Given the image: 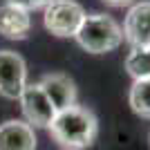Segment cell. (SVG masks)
<instances>
[{
    "label": "cell",
    "instance_id": "cell-1",
    "mask_svg": "<svg viewBox=\"0 0 150 150\" xmlns=\"http://www.w3.org/2000/svg\"><path fill=\"white\" fill-rule=\"evenodd\" d=\"M47 130L61 148L83 150L94 144V139L99 134V121H96L94 112L88 108L69 105L61 112H56V117Z\"/></svg>",
    "mask_w": 150,
    "mask_h": 150
},
{
    "label": "cell",
    "instance_id": "cell-2",
    "mask_svg": "<svg viewBox=\"0 0 150 150\" xmlns=\"http://www.w3.org/2000/svg\"><path fill=\"white\" fill-rule=\"evenodd\" d=\"M74 38L90 54H108L123 43V29L108 13H85Z\"/></svg>",
    "mask_w": 150,
    "mask_h": 150
},
{
    "label": "cell",
    "instance_id": "cell-3",
    "mask_svg": "<svg viewBox=\"0 0 150 150\" xmlns=\"http://www.w3.org/2000/svg\"><path fill=\"white\" fill-rule=\"evenodd\" d=\"M83 18H85V9L76 0H52L43 11L45 29L58 38H74Z\"/></svg>",
    "mask_w": 150,
    "mask_h": 150
},
{
    "label": "cell",
    "instance_id": "cell-4",
    "mask_svg": "<svg viewBox=\"0 0 150 150\" xmlns=\"http://www.w3.org/2000/svg\"><path fill=\"white\" fill-rule=\"evenodd\" d=\"M18 101L23 108V114H25V121L31 128H50V123L56 117V110L38 83H27L20 92Z\"/></svg>",
    "mask_w": 150,
    "mask_h": 150
},
{
    "label": "cell",
    "instance_id": "cell-5",
    "mask_svg": "<svg viewBox=\"0 0 150 150\" xmlns=\"http://www.w3.org/2000/svg\"><path fill=\"white\" fill-rule=\"evenodd\" d=\"M27 85V65L20 54L0 50V94L5 99H18Z\"/></svg>",
    "mask_w": 150,
    "mask_h": 150
},
{
    "label": "cell",
    "instance_id": "cell-6",
    "mask_svg": "<svg viewBox=\"0 0 150 150\" xmlns=\"http://www.w3.org/2000/svg\"><path fill=\"white\" fill-rule=\"evenodd\" d=\"M123 40L130 47L150 50V0H141L128 9L123 20Z\"/></svg>",
    "mask_w": 150,
    "mask_h": 150
},
{
    "label": "cell",
    "instance_id": "cell-7",
    "mask_svg": "<svg viewBox=\"0 0 150 150\" xmlns=\"http://www.w3.org/2000/svg\"><path fill=\"white\" fill-rule=\"evenodd\" d=\"M43 88L45 96L50 99V103L54 105L56 112L65 110L69 105H76V85L74 81L65 74H47L40 79L38 83Z\"/></svg>",
    "mask_w": 150,
    "mask_h": 150
},
{
    "label": "cell",
    "instance_id": "cell-8",
    "mask_svg": "<svg viewBox=\"0 0 150 150\" xmlns=\"http://www.w3.org/2000/svg\"><path fill=\"white\" fill-rule=\"evenodd\" d=\"M0 150H36V134L27 121L11 119L0 125Z\"/></svg>",
    "mask_w": 150,
    "mask_h": 150
},
{
    "label": "cell",
    "instance_id": "cell-9",
    "mask_svg": "<svg viewBox=\"0 0 150 150\" xmlns=\"http://www.w3.org/2000/svg\"><path fill=\"white\" fill-rule=\"evenodd\" d=\"M31 31V16L29 11L13 5L0 7V34L9 40H25Z\"/></svg>",
    "mask_w": 150,
    "mask_h": 150
},
{
    "label": "cell",
    "instance_id": "cell-10",
    "mask_svg": "<svg viewBox=\"0 0 150 150\" xmlns=\"http://www.w3.org/2000/svg\"><path fill=\"white\" fill-rule=\"evenodd\" d=\"M130 108L139 117L150 119V76L148 79H134L130 88Z\"/></svg>",
    "mask_w": 150,
    "mask_h": 150
},
{
    "label": "cell",
    "instance_id": "cell-11",
    "mask_svg": "<svg viewBox=\"0 0 150 150\" xmlns=\"http://www.w3.org/2000/svg\"><path fill=\"white\" fill-rule=\"evenodd\" d=\"M125 69L132 79H148L150 76V50L130 47L125 56Z\"/></svg>",
    "mask_w": 150,
    "mask_h": 150
},
{
    "label": "cell",
    "instance_id": "cell-12",
    "mask_svg": "<svg viewBox=\"0 0 150 150\" xmlns=\"http://www.w3.org/2000/svg\"><path fill=\"white\" fill-rule=\"evenodd\" d=\"M52 0H7V5H13V7H20L25 11H34V9H45Z\"/></svg>",
    "mask_w": 150,
    "mask_h": 150
},
{
    "label": "cell",
    "instance_id": "cell-13",
    "mask_svg": "<svg viewBox=\"0 0 150 150\" xmlns=\"http://www.w3.org/2000/svg\"><path fill=\"white\" fill-rule=\"evenodd\" d=\"M105 5H112V7H125V5H132L134 0H103Z\"/></svg>",
    "mask_w": 150,
    "mask_h": 150
}]
</instances>
